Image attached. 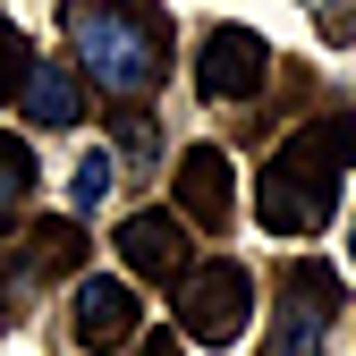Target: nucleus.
Here are the masks:
<instances>
[{
  "mask_svg": "<svg viewBox=\"0 0 356 356\" xmlns=\"http://www.w3.org/2000/svg\"><path fill=\"white\" fill-rule=\"evenodd\" d=\"M356 161V111H314L297 136L263 161L254 178V220L272 238H314L339 212V170Z\"/></svg>",
  "mask_w": 356,
  "mask_h": 356,
  "instance_id": "nucleus-1",
  "label": "nucleus"
},
{
  "mask_svg": "<svg viewBox=\"0 0 356 356\" xmlns=\"http://www.w3.org/2000/svg\"><path fill=\"white\" fill-rule=\"evenodd\" d=\"M263 76H272V42H263L254 26H212L204 51H195V85L212 102H254Z\"/></svg>",
  "mask_w": 356,
  "mask_h": 356,
  "instance_id": "nucleus-5",
  "label": "nucleus"
},
{
  "mask_svg": "<svg viewBox=\"0 0 356 356\" xmlns=\"http://www.w3.org/2000/svg\"><path fill=\"white\" fill-rule=\"evenodd\" d=\"M238 187H229V153L220 145H187L178 153V220L187 229H229Z\"/></svg>",
  "mask_w": 356,
  "mask_h": 356,
  "instance_id": "nucleus-8",
  "label": "nucleus"
},
{
  "mask_svg": "<svg viewBox=\"0 0 356 356\" xmlns=\"http://www.w3.org/2000/svg\"><path fill=\"white\" fill-rule=\"evenodd\" d=\"M0 331H9V305H0Z\"/></svg>",
  "mask_w": 356,
  "mask_h": 356,
  "instance_id": "nucleus-18",
  "label": "nucleus"
},
{
  "mask_svg": "<svg viewBox=\"0 0 356 356\" xmlns=\"http://www.w3.org/2000/svg\"><path fill=\"white\" fill-rule=\"evenodd\" d=\"M339 314V272L331 263H289L280 314L263 331V356H323V323Z\"/></svg>",
  "mask_w": 356,
  "mask_h": 356,
  "instance_id": "nucleus-4",
  "label": "nucleus"
},
{
  "mask_svg": "<svg viewBox=\"0 0 356 356\" xmlns=\"http://www.w3.org/2000/svg\"><path fill=\"white\" fill-rule=\"evenodd\" d=\"M34 76V51H26V34L0 17V102H17V85Z\"/></svg>",
  "mask_w": 356,
  "mask_h": 356,
  "instance_id": "nucleus-13",
  "label": "nucleus"
},
{
  "mask_svg": "<svg viewBox=\"0 0 356 356\" xmlns=\"http://www.w3.org/2000/svg\"><path fill=\"white\" fill-rule=\"evenodd\" d=\"M60 17L76 34V68L111 102H136L170 76V26H161L153 0H68Z\"/></svg>",
  "mask_w": 356,
  "mask_h": 356,
  "instance_id": "nucleus-2",
  "label": "nucleus"
},
{
  "mask_svg": "<svg viewBox=\"0 0 356 356\" xmlns=\"http://www.w3.org/2000/svg\"><path fill=\"white\" fill-rule=\"evenodd\" d=\"M305 9H314L323 42H356V0H305Z\"/></svg>",
  "mask_w": 356,
  "mask_h": 356,
  "instance_id": "nucleus-14",
  "label": "nucleus"
},
{
  "mask_svg": "<svg viewBox=\"0 0 356 356\" xmlns=\"http://www.w3.org/2000/svg\"><path fill=\"white\" fill-rule=\"evenodd\" d=\"M26 187H34V153H26L17 136H0V220L26 212Z\"/></svg>",
  "mask_w": 356,
  "mask_h": 356,
  "instance_id": "nucleus-11",
  "label": "nucleus"
},
{
  "mask_svg": "<svg viewBox=\"0 0 356 356\" xmlns=\"http://www.w3.org/2000/svg\"><path fill=\"white\" fill-rule=\"evenodd\" d=\"M119 145H127V153H153V127H145L136 111H127V119H119Z\"/></svg>",
  "mask_w": 356,
  "mask_h": 356,
  "instance_id": "nucleus-15",
  "label": "nucleus"
},
{
  "mask_svg": "<svg viewBox=\"0 0 356 356\" xmlns=\"http://www.w3.org/2000/svg\"><path fill=\"white\" fill-rule=\"evenodd\" d=\"M119 254H127V272L170 280V289L195 272V246H187V220L178 212H127L119 220Z\"/></svg>",
  "mask_w": 356,
  "mask_h": 356,
  "instance_id": "nucleus-7",
  "label": "nucleus"
},
{
  "mask_svg": "<svg viewBox=\"0 0 356 356\" xmlns=\"http://www.w3.org/2000/svg\"><path fill=\"white\" fill-rule=\"evenodd\" d=\"M17 111H26V127H76L85 119V85L68 68H42L34 60V76L17 85Z\"/></svg>",
  "mask_w": 356,
  "mask_h": 356,
  "instance_id": "nucleus-9",
  "label": "nucleus"
},
{
  "mask_svg": "<svg viewBox=\"0 0 356 356\" xmlns=\"http://www.w3.org/2000/svg\"><path fill=\"white\" fill-rule=\"evenodd\" d=\"M26 272L34 280L85 272V229H76V220H34V229H26Z\"/></svg>",
  "mask_w": 356,
  "mask_h": 356,
  "instance_id": "nucleus-10",
  "label": "nucleus"
},
{
  "mask_svg": "<svg viewBox=\"0 0 356 356\" xmlns=\"http://www.w3.org/2000/svg\"><path fill=\"white\" fill-rule=\"evenodd\" d=\"M136 339H145L136 289L111 280V272H85V280H76V348H85V356H119V348H136Z\"/></svg>",
  "mask_w": 356,
  "mask_h": 356,
  "instance_id": "nucleus-6",
  "label": "nucleus"
},
{
  "mask_svg": "<svg viewBox=\"0 0 356 356\" xmlns=\"http://www.w3.org/2000/svg\"><path fill=\"white\" fill-rule=\"evenodd\" d=\"M348 254H356V220H348Z\"/></svg>",
  "mask_w": 356,
  "mask_h": 356,
  "instance_id": "nucleus-17",
  "label": "nucleus"
},
{
  "mask_svg": "<svg viewBox=\"0 0 356 356\" xmlns=\"http://www.w3.org/2000/svg\"><path fill=\"white\" fill-rule=\"evenodd\" d=\"M254 314V280L246 263H195L187 280H178V331H187L195 348H229Z\"/></svg>",
  "mask_w": 356,
  "mask_h": 356,
  "instance_id": "nucleus-3",
  "label": "nucleus"
},
{
  "mask_svg": "<svg viewBox=\"0 0 356 356\" xmlns=\"http://www.w3.org/2000/svg\"><path fill=\"white\" fill-rule=\"evenodd\" d=\"M111 187H119V161H111V145H102V153H85V161H76V178H68L76 212H94V204H102Z\"/></svg>",
  "mask_w": 356,
  "mask_h": 356,
  "instance_id": "nucleus-12",
  "label": "nucleus"
},
{
  "mask_svg": "<svg viewBox=\"0 0 356 356\" xmlns=\"http://www.w3.org/2000/svg\"><path fill=\"white\" fill-rule=\"evenodd\" d=\"M136 356H178V331H145V339H136Z\"/></svg>",
  "mask_w": 356,
  "mask_h": 356,
  "instance_id": "nucleus-16",
  "label": "nucleus"
}]
</instances>
